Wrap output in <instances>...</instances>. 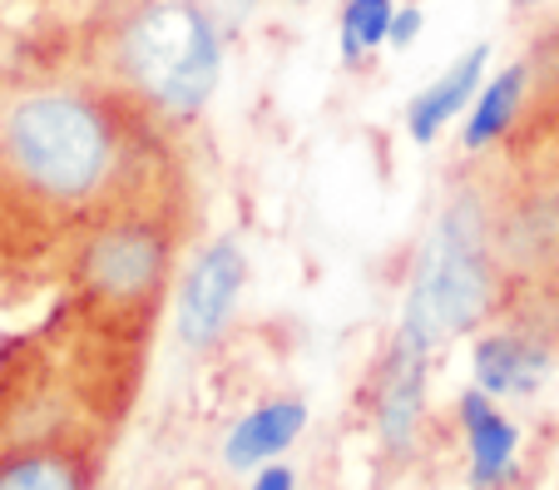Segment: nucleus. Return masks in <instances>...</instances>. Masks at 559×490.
<instances>
[{
	"label": "nucleus",
	"mask_w": 559,
	"mask_h": 490,
	"mask_svg": "<svg viewBox=\"0 0 559 490\" xmlns=\"http://www.w3.org/2000/svg\"><path fill=\"white\" fill-rule=\"evenodd\" d=\"M555 193H559V174H555Z\"/></svg>",
	"instance_id": "a211bd4d"
},
{
	"label": "nucleus",
	"mask_w": 559,
	"mask_h": 490,
	"mask_svg": "<svg viewBox=\"0 0 559 490\" xmlns=\"http://www.w3.org/2000/svg\"><path fill=\"white\" fill-rule=\"evenodd\" d=\"M307 421L302 402H267L258 406L248 421H238V431L228 437V466H253V461H267L277 451H287L297 441Z\"/></svg>",
	"instance_id": "1a4fd4ad"
},
{
	"label": "nucleus",
	"mask_w": 559,
	"mask_h": 490,
	"mask_svg": "<svg viewBox=\"0 0 559 490\" xmlns=\"http://www.w3.org/2000/svg\"><path fill=\"white\" fill-rule=\"evenodd\" d=\"M169 119L124 85H25L0 99V199L55 218L164 208Z\"/></svg>",
	"instance_id": "f257e3e1"
},
{
	"label": "nucleus",
	"mask_w": 559,
	"mask_h": 490,
	"mask_svg": "<svg viewBox=\"0 0 559 490\" xmlns=\"http://www.w3.org/2000/svg\"><path fill=\"white\" fill-rule=\"evenodd\" d=\"M109 70L169 124L189 119L218 85V31L193 0H144L119 21Z\"/></svg>",
	"instance_id": "f03ea898"
},
{
	"label": "nucleus",
	"mask_w": 559,
	"mask_h": 490,
	"mask_svg": "<svg viewBox=\"0 0 559 490\" xmlns=\"http://www.w3.org/2000/svg\"><path fill=\"white\" fill-rule=\"evenodd\" d=\"M490 292H496L490 208L480 193H461V199H451V208L441 214L431 243H426L402 332L431 352L436 342L461 337L486 318Z\"/></svg>",
	"instance_id": "7ed1b4c3"
},
{
	"label": "nucleus",
	"mask_w": 559,
	"mask_h": 490,
	"mask_svg": "<svg viewBox=\"0 0 559 490\" xmlns=\"http://www.w3.org/2000/svg\"><path fill=\"white\" fill-rule=\"evenodd\" d=\"M490 60V45H475L471 55H461V60L445 70L441 80H436L426 95H416L412 115H406V124H412V134L421 139V144H431L436 129L445 124V119H455L465 105L475 99V85H480V70H486Z\"/></svg>",
	"instance_id": "0eeeda50"
},
{
	"label": "nucleus",
	"mask_w": 559,
	"mask_h": 490,
	"mask_svg": "<svg viewBox=\"0 0 559 490\" xmlns=\"http://www.w3.org/2000/svg\"><path fill=\"white\" fill-rule=\"evenodd\" d=\"M243 277H248V263H243V248L233 243V238H218V243L203 248V258L189 273L183 302H179V332L189 347H209L223 332L233 302L243 292Z\"/></svg>",
	"instance_id": "39448f33"
},
{
	"label": "nucleus",
	"mask_w": 559,
	"mask_h": 490,
	"mask_svg": "<svg viewBox=\"0 0 559 490\" xmlns=\"http://www.w3.org/2000/svg\"><path fill=\"white\" fill-rule=\"evenodd\" d=\"M253 490H293V470H287V466H267L263 476L253 480Z\"/></svg>",
	"instance_id": "2eb2a0df"
},
{
	"label": "nucleus",
	"mask_w": 559,
	"mask_h": 490,
	"mask_svg": "<svg viewBox=\"0 0 559 490\" xmlns=\"http://www.w3.org/2000/svg\"><path fill=\"white\" fill-rule=\"evenodd\" d=\"M525 85H530V64H515L506 75H496L480 99H475V115L465 124V150H490L496 139H506L520 119V105H525Z\"/></svg>",
	"instance_id": "9b49d317"
},
{
	"label": "nucleus",
	"mask_w": 559,
	"mask_h": 490,
	"mask_svg": "<svg viewBox=\"0 0 559 490\" xmlns=\"http://www.w3.org/2000/svg\"><path fill=\"white\" fill-rule=\"evenodd\" d=\"M99 461L85 437H25L0 451V490H95Z\"/></svg>",
	"instance_id": "423d86ee"
},
{
	"label": "nucleus",
	"mask_w": 559,
	"mask_h": 490,
	"mask_svg": "<svg viewBox=\"0 0 559 490\" xmlns=\"http://www.w3.org/2000/svg\"><path fill=\"white\" fill-rule=\"evenodd\" d=\"M179 258V228L169 208H124L90 224L80 243V288L109 318H148L164 298Z\"/></svg>",
	"instance_id": "20e7f679"
},
{
	"label": "nucleus",
	"mask_w": 559,
	"mask_h": 490,
	"mask_svg": "<svg viewBox=\"0 0 559 490\" xmlns=\"http://www.w3.org/2000/svg\"><path fill=\"white\" fill-rule=\"evenodd\" d=\"M549 45H555V60H559V35H555V40H549Z\"/></svg>",
	"instance_id": "f3484780"
},
{
	"label": "nucleus",
	"mask_w": 559,
	"mask_h": 490,
	"mask_svg": "<svg viewBox=\"0 0 559 490\" xmlns=\"http://www.w3.org/2000/svg\"><path fill=\"white\" fill-rule=\"evenodd\" d=\"M515 5H520V11H525V5H539V0H515Z\"/></svg>",
	"instance_id": "dca6fc26"
},
{
	"label": "nucleus",
	"mask_w": 559,
	"mask_h": 490,
	"mask_svg": "<svg viewBox=\"0 0 559 490\" xmlns=\"http://www.w3.org/2000/svg\"><path fill=\"white\" fill-rule=\"evenodd\" d=\"M391 0H347V11H342V55L357 60L361 50L381 45L391 35Z\"/></svg>",
	"instance_id": "ddd939ff"
},
{
	"label": "nucleus",
	"mask_w": 559,
	"mask_h": 490,
	"mask_svg": "<svg viewBox=\"0 0 559 490\" xmlns=\"http://www.w3.org/2000/svg\"><path fill=\"white\" fill-rule=\"evenodd\" d=\"M421 362H426V347L402 332L396 337V357H391V377L381 386V427H386V441L396 451L412 441L416 416H421Z\"/></svg>",
	"instance_id": "6e6552de"
},
{
	"label": "nucleus",
	"mask_w": 559,
	"mask_h": 490,
	"mask_svg": "<svg viewBox=\"0 0 559 490\" xmlns=\"http://www.w3.org/2000/svg\"><path fill=\"white\" fill-rule=\"evenodd\" d=\"M416 31H421V11H416V5H406V11L391 15V35H386V40L396 45V50H406V45L416 40Z\"/></svg>",
	"instance_id": "4468645a"
},
{
	"label": "nucleus",
	"mask_w": 559,
	"mask_h": 490,
	"mask_svg": "<svg viewBox=\"0 0 559 490\" xmlns=\"http://www.w3.org/2000/svg\"><path fill=\"white\" fill-rule=\"evenodd\" d=\"M465 427H471V456H475V490H490L506 476L510 456H515V427L506 416H496L486 406V396H465Z\"/></svg>",
	"instance_id": "f8f14e48"
},
{
	"label": "nucleus",
	"mask_w": 559,
	"mask_h": 490,
	"mask_svg": "<svg viewBox=\"0 0 559 490\" xmlns=\"http://www.w3.org/2000/svg\"><path fill=\"white\" fill-rule=\"evenodd\" d=\"M545 372V352L525 337H486L475 347V377L490 396L506 392H530Z\"/></svg>",
	"instance_id": "9d476101"
}]
</instances>
